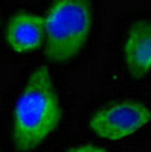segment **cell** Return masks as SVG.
Masks as SVG:
<instances>
[{
	"instance_id": "obj_1",
	"label": "cell",
	"mask_w": 151,
	"mask_h": 152,
	"mask_svg": "<svg viewBox=\"0 0 151 152\" xmlns=\"http://www.w3.org/2000/svg\"><path fill=\"white\" fill-rule=\"evenodd\" d=\"M63 104L49 67L28 76L12 110L11 140L18 152H32L55 134L63 120Z\"/></svg>"
},
{
	"instance_id": "obj_2",
	"label": "cell",
	"mask_w": 151,
	"mask_h": 152,
	"mask_svg": "<svg viewBox=\"0 0 151 152\" xmlns=\"http://www.w3.org/2000/svg\"><path fill=\"white\" fill-rule=\"evenodd\" d=\"M43 21L46 58L55 64L77 61L92 40L93 0H52Z\"/></svg>"
},
{
	"instance_id": "obj_3",
	"label": "cell",
	"mask_w": 151,
	"mask_h": 152,
	"mask_svg": "<svg viewBox=\"0 0 151 152\" xmlns=\"http://www.w3.org/2000/svg\"><path fill=\"white\" fill-rule=\"evenodd\" d=\"M151 125V107L141 99L124 97L96 108L89 120V129L101 140L124 142L141 134Z\"/></svg>"
},
{
	"instance_id": "obj_4",
	"label": "cell",
	"mask_w": 151,
	"mask_h": 152,
	"mask_svg": "<svg viewBox=\"0 0 151 152\" xmlns=\"http://www.w3.org/2000/svg\"><path fill=\"white\" fill-rule=\"evenodd\" d=\"M119 55L131 79L141 81L151 75V18L139 17L127 24L121 37Z\"/></svg>"
},
{
	"instance_id": "obj_5",
	"label": "cell",
	"mask_w": 151,
	"mask_h": 152,
	"mask_svg": "<svg viewBox=\"0 0 151 152\" xmlns=\"http://www.w3.org/2000/svg\"><path fill=\"white\" fill-rule=\"evenodd\" d=\"M8 46L17 53H28L44 43V21L34 12L18 11L8 21L5 31Z\"/></svg>"
},
{
	"instance_id": "obj_6",
	"label": "cell",
	"mask_w": 151,
	"mask_h": 152,
	"mask_svg": "<svg viewBox=\"0 0 151 152\" xmlns=\"http://www.w3.org/2000/svg\"><path fill=\"white\" fill-rule=\"evenodd\" d=\"M64 152H108L105 148L98 146L95 143H81V145H75L67 148Z\"/></svg>"
},
{
	"instance_id": "obj_7",
	"label": "cell",
	"mask_w": 151,
	"mask_h": 152,
	"mask_svg": "<svg viewBox=\"0 0 151 152\" xmlns=\"http://www.w3.org/2000/svg\"><path fill=\"white\" fill-rule=\"evenodd\" d=\"M0 15H2V12H0Z\"/></svg>"
}]
</instances>
